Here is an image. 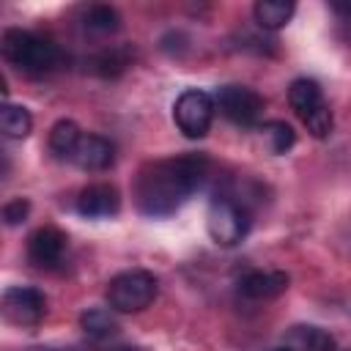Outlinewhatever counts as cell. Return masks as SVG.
<instances>
[{
    "label": "cell",
    "mask_w": 351,
    "mask_h": 351,
    "mask_svg": "<svg viewBox=\"0 0 351 351\" xmlns=\"http://www.w3.org/2000/svg\"><path fill=\"white\" fill-rule=\"evenodd\" d=\"M206 154H181L143 165L134 178V203L145 217H170L176 214L208 178Z\"/></svg>",
    "instance_id": "1"
},
{
    "label": "cell",
    "mask_w": 351,
    "mask_h": 351,
    "mask_svg": "<svg viewBox=\"0 0 351 351\" xmlns=\"http://www.w3.org/2000/svg\"><path fill=\"white\" fill-rule=\"evenodd\" d=\"M0 52L11 66H16L27 74H49V71L63 69L69 60L66 52L52 38H44V36L22 30V27H8L3 33Z\"/></svg>",
    "instance_id": "2"
},
{
    "label": "cell",
    "mask_w": 351,
    "mask_h": 351,
    "mask_svg": "<svg viewBox=\"0 0 351 351\" xmlns=\"http://www.w3.org/2000/svg\"><path fill=\"white\" fill-rule=\"evenodd\" d=\"M159 293V280L148 269H129L107 282V304L115 313H140Z\"/></svg>",
    "instance_id": "3"
},
{
    "label": "cell",
    "mask_w": 351,
    "mask_h": 351,
    "mask_svg": "<svg viewBox=\"0 0 351 351\" xmlns=\"http://www.w3.org/2000/svg\"><path fill=\"white\" fill-rule=\"evenodd\" d=\"M288 104L293 107V112L302 118V123L307 126V132L315 140H324L332 134L335 118H332V110L324 101V90L315 80H307V77L293 80L288 88Z\"/></svg>",
    "instance_id": "4"
},
{
    "label": "cell",
    "mask_w": 351,
    "mask_h": 351,
    "mask_svg": "<svg viewBox=\"0 0 351 351\" xmlns=\"http://www.w3.org/2000/svg\"><path fill=\"white\" fill-rule=\"evenodd\" d=\"M250 211L241 200H233L228 195H217L206 214V230L217 247H236L250 233Z\"/></svg>",
    "instance_id": "5"
},
{
    "label": "cell",
    "mask_w": 351,
    "mask_h": 351,
    "mask_svg": "<svg viewBox=\"0 0 351 351\" xmlns=\"http://www.w3.org/2000/svg\"><path fill=\"white\" fill-rule=\"evenodd\" d=\"M214 112H217L214 96L206 90H197V88H186L173 104V121H176L178 132L189 140H200L208 134Z\"/></svg>",
    "instance_id": "6"
},
{
    "label": "cell",
    "mask_w": 351,
    "mask_h": 351,
    "mask_svg": "<svg viewBox=\"0 0 351 351\" xmlns=\"http://www.w3.org/2000/svg\"><path fill=\"white\" fill-rule=\"evenodd\" d=\"M214 104L236 126H255L266 110L263 96L247 85H222L214 93Z\"/></svg>",
    "instance_id": "7"
},
{
    "label": "cell",
    "mask_w": 351,
    "mask_h": 351,
    "mask_svg": "<svg viewBox=\"0 0 351 351\" xmlns=\"http://www.w3.org/2000/svg\"><path fill=\"white\" fill-rule=\"evenodd\" d=\"M47 313V296L30 285H14L3 291V315L16 326H36Z\"/></svg>",
    "instance_id": "8"
},
{
    "label": "cell",
    "mask_w": 351,
    "mask_h": 351,
    "mask_svg": "<svg viewBox=\"0 0 351 351\" xmlns=\"http://www.w3.org/2000/svg\"><path fill=\"white\" fill-rule=\"evenodd\" d=\"M66 247H69L66 233L55 225H44L27 239V258L38 269H55L63 261Z\"/></svg>",
    "instance_id": "9"
},
{
    "label": "cell",
    "mask_w": 351,
    "mask_h": 351,
    "mask_svg": "<svg viewBox=\"0 0 351 351\" xmlns=\"http://www.w3.org/2000/svg\"><path fill=\"white\" fill-rule=\"evenodd\" d=\"M121 208V195L112 184H88L77 195V211L88 219H107L115 217Z\"/></svg>",
    "instance_id": "10"
},
{
    "label": "cell",
    "mask_w": 351,
    "mask_h": 351,
    "mask_svg": "<svg viewBox=\"0 0 351 351\" xmlns=\"http://www.w3.org/2000/svg\"><path fill=\"white\" fill-rule=\"evenodd\" d=\"M288 282L291 277L285 271H247L241 280H239V293L247 296V299H255V302H266V299H274L280 293L288 291Z\"/></svg>",
    "instance_id": "11"
},
{
    "label": "cell",
    "mask_w": 351,
    "mask_h": 351,
    "mask_svg": "<svg viewBox=\"0 0 351 351\" xmlns=\"http://www.w3.org/2000/svg\"><path fill=\"white\" fill-rule=\"evenodd\" d=\"M74 162L88 173H101L115 165V145L101 134H82Z\"/></svg>",
    "instance_id": "12"
},
{
    "label": "cell",
    "mask_w": 351,
    "mask_h": 351,
    "mask_svg": "<svg viewBox=\"0 0 351 351\" xmlns=\"http://www.w3.org/2000/svg\"><path fill=\"white\" fill-rule=\"evenodd\" d=\"M285 343L293 351H335L337 348V340L326 329L313 326V324H296V326H291L288 335H285Z\"/></svg>",
    "instance_id": "13"
},
{
    "label": "cell",
    "mask_w": 351,
    "mask_h": 351,
    "mask_svg": "<svg viewBox=\"0 0 351 351\" xmlns=\"http://www.w3.org/2000/svg\"><path fill=\"white\" fill-rule=\"evenodd\" d=\"M293 11L296 5L291 0H258L252 5V16L263 30H282L291 22Z\"/></svg>",
    "instance_id": "14"
},
{
    "label": "cell",
    "mask_w": 351,
    "mask_h": 351,
    "mask_svg": "<svg viewBox=\"0 0 351 351\" xmlns=\"http://www.w3.org/2000/svg\"><path fill=\"white\" fill-rule=\"evenodd\" d=\"M132 60H134L132 47H107V49L96 52L88 66L99 77H118L132 66Z\"/></svg>",
    "instance_id": "15"
},
{
    "label": "cell",
    "mask_w": 351,
    "mask_h": 351,
    "mask_svg": "<svg viewBox=\"0 0 351 351\" xmlns=\"http://www.w3.org/2000/svg\"><path fill=\"white\" fill-rule=\"evenodd\" d=\"M80 140H82V132L74 121L69 118H60L52 123L49 129V151L58 156V159H74L77 148H80Z\"/></svg>",
    "instance_id": "16"
},
{
    "label": "cell",
    "mask_w": 351,
    "mask_h": 351,
    "mask_svg": "<svg viewBox=\"0 0 351 351\" xmlns=\"http://www.w3.org/2000/svg\"><path fill=\"white\" fill-rule=\"evenodd\" d=\"M80 329L93 337V340H110L118 335V318L112 315V310L107 307H93V310H85L80 315Z\"/></svg>",
    "instance_id": "17"
},
{
    "label": "cell",
    "mask_w": 351,
    "mask_h": 351,
    "mask_svg": "<svg viewBox=\"0 0 351 351\" xmlns=\"http://www.w3.org/2000/svg\"><path fill=\"white\" fill-rule=\"evenodd\" d=\"M82 25H85V30L93 33V36H112V33L121 30V14H118L112 5L96 3V5H88V8H85Z\"/></svg>",
    "instance_id": "18"
},
{
    "label": "cell",
    "mask_w": 351,
    "mask_h": 351,
    "mask_svg": "<svg viewBox=\"0 0 351 351\" xmlns=\"http://www.w3.org/2000/svg\"><path fill=\"white\" fill-rule=\"evenodd\" d=\"M0 129H3L5 137L22 140V137H27L30 129H33V115H30L27 107H22V104H5V107L0 110Z\"/></svg>",
    "instance_id": "19"
},
{
    "label": "cell",
    "mask_w": 351,
    "mask_h": 351,
    "mask_svg": "<svg viewBox=\"0 0 351 351\" xmlns=\"http://www.w3.org/2000/svg\"><path fill=\"white\" fill-rule=\"evenodd\" d=\"M261 134H263V140H266L271 154H288L296 145V132L285 121H266L261 126Z\"/></svg>",
    "instance_id": "20"
},
{
    "label": "cell",
    "mask_w": 351,
    "mask_h": 351,
    "mask_svg": "<svg viewBox=\"0 0 351 351\" xmlns=\"http://www.w3.org/2000/svg\"><path fill=\"white\" fill-rule=\"evenodd\" d=\"M27 214H30V200H27V197H14V200H8V203L3 206V222H5L8 228L22 225V222L27 219Z\"/></svg>",
    "instance_id": "21"
},
{
    "label": "cell",
    "mask_w": 351,
    "mask_h": 351,
    "mask_svg": "<svg viewBox=\"0 0 351 351\" xmlns=\"http://www.w3.org/2000/svg\"><path fill=\"white\" fill-rule=\"evenodd\" d=\"M329 8H332L335 14H340V16L351 19V3H348V0H335V3H329Z\"/></svg>",
    "instance_id": "22"
},
{
    "label": "cell",
    "mask_w": 351,
    "mask_h": 351,
    "mask_svg": "<svg viewBox=\"0 0 351 351\" xmlns=\"http://www.w3.org/2000/svg\"><path fill=\"white\" fill-rule=\"evenodd\" d=\"M271 351H293V348H288V346H282V348H271Z\"/></svg>",
    "instance_id": "23"
},
{
    "label": "cell",
    "mask_w": 351,
    "mask_h": 351,
    "mask_svg": "<svg viewBox=\"0 0 351 351\" xmlns=\"http://www.w3.org/2000/svg\"><path fill=\"white\" fill-rule=\"evenodd\" d=\"M44 351H55V348H44Z\"/></svg>",
    "instance_id": "24"
}]
</instances>
